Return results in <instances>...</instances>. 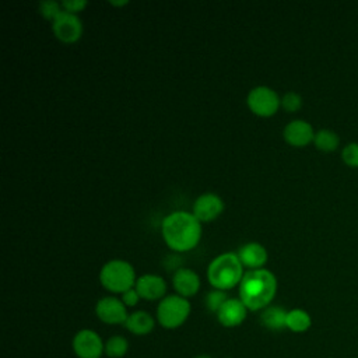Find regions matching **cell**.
I'll return each mask as SVG.
<instances>
[{
  "mask_svg": "<svg viewBox=\"0 0 358 358\" xmlns=\"http://www.w3.org/2000/svg\"><path fill=\"white\" fill-rule=\"evenodd\" d=\"M228 299V295H227V291H222V289H217V288H213L207 295H206V308L215 313L220 310V308L224 305V302Z\"/></svg>",
  "mask_w": 358,
  "mask_h": 358,
  "instance_id": "cell-21",
  "label": "cell"
},
{
  "mask_svg": "<svg viewBox=\"0 0 358 358\" xmlns=\"http://www.w3.org/2000/svg\"><path fill=\"white\" fill-rule=\"evenodd\" d=\"M73 351L78 358H101L105 352V343L96 331L83 329L73 337Z\"/></svg>",
  "mask_w": 358,
  "mask_h": 358,
  "instance_id": "cell-8",
  "label": "cell"
},
{
  "mask_svg": "<svg viewBox=\"0 0 358 358\" xmlns=\"http://www.w3.org/2000/svg\"><path fill=\"white\" fill-rule=\"evenodd\" d=\"M38 7H39L41 14H42L45 18L50 20V21H53V20L63 11L62 3H59V1H56V0H41L39 4H38Z\"/></svg>",
  "mask_w": 358,
  "mask_h": 358,
  "instance_id": "cell-22",
  "label": "cell"
},
{
  "mask_svg": "<svg viewBox=\"0 0 358 358\" xmlns=\"http://www.w3.org/2000/svg\"><path fill=\"white\" fill-rule=\"evenodd\" d=\"M281 106L287 112H296L302 106V96L295 91H288L281 96Z\"/></svg>",
  "mask_w": 358,
  "mask_h": 358,
  "instance_id": "cell-23",
  "label": "cell"
},
{
  "mask_svg": "<svg viewBox=\"0 0 358 358\" xmlns=\"http://www.w3.org/2000/svg\"><path fill=\"white\" fill-rule=\"evenodd\" d=\"M129 1L127 0H120V1H115V0H110V4H113V6H124V4H127Z\"/></svg>",
  "mask_w": 358,
  "mask_h": 358,
  "instance_id": "cell-27",
  "label": "cell"
},
{
  "mask_svg": "<svg viewBox=\"0 0 358 358\" xmlns=\"http://www.w3.org/2000/svg\"><path fill=\"white\" fill-rule=\"evenodd\" d=\"M287 313L288 310H285L281 306L277 305H268L267 308H264L260 313V322L262 324L273 331H278L287 327Z\"/></svg>",
  "mask_w": 358,
  "mask_h": 358,
  "instance_id": "cell-17",
  "label": "cell"
},
{
  "mask_svg": "<svg viewBox=\"0 0 358 358\" xmlns=\"http://www.w3.org/2000/svg\"><path fill=\"white\" fill-rule=\"evenodd\" d=\"M341 159L350 168H358V143H348L341 151Z\"/></svg>",
  "mask_w": 358,
  "mask_h": 358,
  "instance_id": "cell-24",
  "label": "cell"
},
{
  "mask_svg": "<svg viewBox=\"0 0 358 358\" xmlns=\"http://www.w3.org/2000/svg\"><path fill=\"white\" fill-rule=\"evenodd\" d=\"M136 291L138 292L140 298L147 301H157L162 299L166 292V282L165 280L154 273H145L137 277L134 284Z\"/></svg>",
  "mask_w": 358,
  "mask_h": 358,
  "instance_id": "cell-12",
  "label": "cell"
},
{
  "mask_svg": "<svg viewBox=\"0 0 358 358\" xmlns=\"http://www.w3.org/2000/svg\"><path fill=\"white\" fill-rule=\"evenodd\" d=\"M313 144L317 150L323 152H331L336 151L340 145V137L336 131L330 129H320L315 133Z\"/></svg>",
  "mask_w": 358,
  "mask_h": 358,
  "instance_id": "cell-19",
  "label": "cell"
},
{
  "mask_svg": "<svg viewBox=\"0 0 358 358\" xmlns=\"http://www.w3.org/2000/svg\"><path fill=\"white\" fill-rule=\"evenodd\" d=\"M60 3H62L63 10L74 13V14H77L81 10H84L87 7V4H88L87 0H62Z\"/></svg>",
  "mask_w": 358,
  "mask_h": 358,
  "instance_id": "cell-25",
  "label": "cell"
},
{
  "mask_svg": "<svg viewBox=\"0 0 358 358\" xmlns=\"http://www.w3.org/2000/svg\"><path fill=\"white\" fill-rule=\"evenodd\" d=\"M190 302L178 294L165 295L157 306V320L165 329L182 326L190 315Z\"/></svg>",
  "mask_w": 358,
  "mask_h": 358,
  "instance_id": "cell-5",
  "label": "cell"
},
{
  "mask_svg": "<svg viewBox=\"0 0 358 358\" xmlns=\"http://www.w3.org/2000/svg\"><path fill=\"white\" fill-rule=\"evenodd\" d=\"M248 308L239 298H228L217 312L218 322L225 327H236L243 323Z\"/></svg>",
  "mask_w": 358,
  "mask_h": 358,
  "instance_id": "cell-13",
  "label": "cell"
},
{
  "mask_svg": "<svg viewBox=\"0 0 358 358\" xmlns=\"http://www.w3.org/2000/svg\"><path fill=\"white\" fill-rule=\"evenodd\" d=\"M243 264L236 252H224L215 256L207 267V280L213 288L228 291L239 285L243 277Z\"/></svg>",
  "mask_w": 358,
  "mask_h": 358,
  "instance_id": "cell-3",
  "label": "cell"
},
{
  "mask_svg": "<svg viewBox=\"0 0 358 358\" xmlns=\"http://www.w3.org/2000/svg\"><path fill=\"white\" fill-rule=\"evenodd\" d=\"M172 285L178 295L183 298L193 296L200 289V277L199 274L187 267H180L175 270L172 275Z\"/></svg>",
  "mask_w": 358,
  "mask_h": 358,
  "instance_id": "cell-14",
  "label": "cell"
},
{
  "mask_svg": "<svg viewBox=\"0 0 358 358\" xmlns=\"http://www.w3.org/2000/svg\"><path fill=\"white\" fill-rule=\"evenodd\" d=\"M134 267L123 259H110L99 270V281L103 288L115 294H123L136 284Z\"/></svg>",
  "mask_w": 358,
  "mask_h": 358,
  "instance_id": "cell-4",
  "label": "cell"
},
{
  "mask_svg": "<svg viewBox=\"0 0 358 358\" xmlns=\"http://www.w3.org/2000/svg\"><path fill=\"white\" fill-rule=\"evenodd\" d=\"M124 326L130 333L136 336H145L152 331L155 319L145 310H134L129 313Z\"/></svg>",
  "mask_w": 358,
  "mask_h": 358,
  "instance_id": "cell-16",
  "label": "cell"
},
{
  "mask_svg": "<svg viewBox=\"0 0 358 358\" xmlns=\"http://www.w3.org/2000/svg\"><path fill=\"white\" fill-rule=\"evenodd\" d=\"M196 358H210L208 355H199V357H196Z\"/></svg>",
  "mask_w": 358,
  "mask_h": 358,
  "instance_id": "cell-28",
  "label": "cell"
},
{
  "mask_svg": "<svg viewBox=\"0 0 358 358\" xmlns=\"http://www.w3.org/2000/svg\"><path fill=\"white\" fill-rule=\"evenodd\" d=\"M312 124L303 119H294L284 126L282 137L292 147H305L315 138Z\"/></svg>",
  "mask_w": 358,
  "mask_h": 358,
  "instance_id": "cell-11",
  "label": "cell"
},
{
  "mask_svg": "<svg viewBox=\"0 0 358 358\" xmlns=\"http://www.w3.org/2000/svg\"><path fill=\"white\" fill-rule=\"evenodd\" d=\"M127 306L116 296H103L96 301V317L106 324H124L129 316Z\"/></svg>",
  "mask_w": 358,
  "mask_h": 358,
  "instance_id": "cell-9",
  "label": "cell"
},
{
  "mask_svg": "<svg viewBox=\"0 0 358 358\" xmlns=\"http://www.w3.org/2000/svg\"><path fill=\"white\" fill-rule=\"evenodd\" d=\"M236 253L243 267H249V270L262 268L268 259L266 248L259 242H246L239 246Z\"/></svg>",
  "mask_w": 358,
  "mask_h": 358,
  "instance_id": "cell-15",
  "label": "cell"
},
{
  "mask_svg": "<svg viewBox=\"0 0 358 358\" xmlns=\"http://www.w3.org/2000/svg\"><path fill=\"white\" fill-rule=\"evenodd\" d=\"M83 21L78 14L70 13L63 10L53 21H52V31L55 36L66 43H73L78 41L83 35Z\"/></svg>",
  "mask_w": 358,
  "mask_h": 358,
  "instance_id": "cell-7",
  "label": "cell"
},
{
  "mask_svg": "<svg viewBox=\"0 0 358 358\" xmlns=\"http://www.w3.org/2000/svg\"><path fill=\"white\" fill-rule=\"evenodd\" d=\"M224 200L213 192L201 193L193 201L192 213L200 222L215 220L224 211Z\"/></svg>",
  "mask_w": 358,
  "mask_h": 358,
  "instance_id": "cell-10",
  "label": "cell"
},
{
  "mask_svg": "<svg viewBox=\"0 0 358 358\" xmlns=\"http://www.w3.org/2000/svg\"><path fill=\"white\" fill-rule=\"evenodd\" d=\"M161 234L169 249L182 253L193 249L201 238V222L190 211L176 210L164 217Z\"/></svg>",
  "mask_w": 358,
  "mask_h": 358,
  "instance_id": "cell-1",
  "label": "cell"
},
{
  "mask_svg": "<svg viewBox=\"0 0 358 358\" xmlns=\"http://www.w3.org/2000/svg\"><path fill=\"white\" fill-rule=\"evenodd\" d=\"M277 292V278L267 268L245 271L239 282V299L248 310H263Z\"/></svg>",
  "mask_w": 358,
  "mask_h": 358,
  "instance_id": "cell-2",
  "label": "cell"
},
{
  "mask_svg": "<svg viewBox=\"0 0 358 358\" xmlns=\"http://www.w3.org/2000/svg\"><path fill=\"white\" fill-rule=\"evenodd\" d=\"M120 299L123 301V303H124L127 308H130V306H136V305L138 303L140 295H138V292L136 291V288L133 287V288L124 291V292L122 294V298H120Z\"/></svg>",
  "mask_w": 358,
  "mask_h": 358,
  "instance_id": "cell-26",
  "label": "cell"
},
{
  "mask_svg": "<svg viewBox=\"0 0 358 358\" xmlns=\"http://www.w3.org/2000/svg\"><path fill=\"white\" fill-rule=\"evenodd\" d=\"M129 351V343L123 336H112L105 343V352L109 358H122Z\"/></svg>",
  "mask_w": 358,
  "mask_h": 358,
  "instance_id": "cell-20",
  "label": "cell"
},
{
  "mask_svg": "<svg viewBox=\"0 0 358 358\" xmlns=\"http://www.w3.org/2000/svg\"><path fill=\"white\" fill-rule=\"evenodd\" d=\"M312 326V319L310 315L299 308L291 309L287 313V329H289L294 333H303L309 330Z\"/></svg>",
  "mask_w": 358,
  "mask_h": 358,
  "instance_id": "cell-18",
  "label": "cell"
},
{
  "mask_svg": "<svg viewBox=\"0 0 358 358\" xmlns=\"http://www.w3.org/2000/svg\"><path fill=\"white\" fill-rule=\"evenodd\" d=\"M246 103L249 109L262 117L273 116L281 106V98L268 85H256L249 90L246 95Z\"/></svg>",
  "mask_w": 358,
  "mask_h": 358,
  "instance_id": "cell-6",
  "label": "cell"
}]
</instances>
